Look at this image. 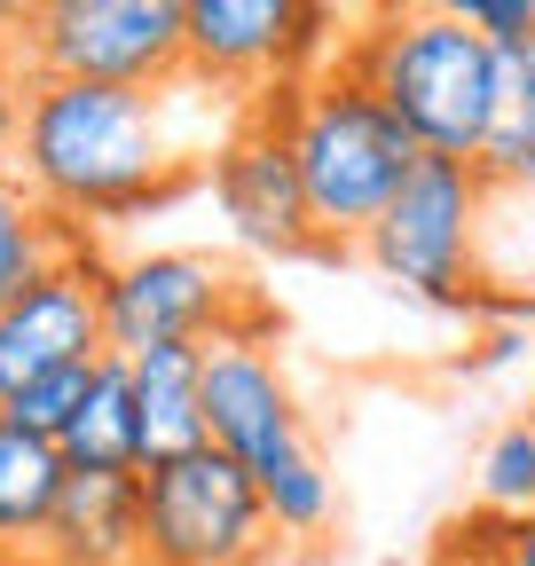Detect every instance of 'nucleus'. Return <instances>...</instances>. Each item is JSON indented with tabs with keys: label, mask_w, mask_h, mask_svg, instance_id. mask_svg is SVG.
<instances>
[{
	"label": "nucleus",
	"mask_w": 535,
	"mask_h": 566,
	"mask_svg": "<svg viewBox=\"0 0 535 566\" xmlns=\"http://www.w3.org/2000/svg\"><path fill=\"white\" fill-rule=\"evenodd\" d=\"M17 174L63 229H111L189 189V150L174 142V95L32 80Z\"/></svg>",
	"instance_id": "f257e3e1"
},
{
	"label": "nucleus",
	"mask_w": 535,
	"mask_h": 566,
	"mask_svg": "<svg viewBox=\"0 0 535 566\" xmlns=\"http://www.w3.org/2000/svg\"><path fill=\"white\" fill-rule=\"evenodd\" d=\"M339 71L363 80L426 158H457L481 166L496 142V48L464 24L449 0L426 9H378L363 17V32L339 40Z\"/></svg>",
	"instance_id": "f03ea898"
},
{
	"label": "nucleus",
	"mask_w": 535,
	"mask_h": 566,
	"mask_svg": "<svg viewBox=\"0 0 535 566\" xmlns=\"http://www.w3.org/2000/svg\"><path fill=\"white\" fill-rule=\"evenodd\" d=\"M268 118H276V134L292 142V166L307 181V205H315V229L331 252H355L378 212L401 197V181L418 174V142L410 126H401L363 80H347L339 63L315 71V80L268 95Z\"/></svg>",
	"instance_id": "7ed1b4c3"
},
{
	"label": "nucleus",
	"mask_w": 535,
	"mask_h": 566,
	"mask_svg": "<svg viewBox=\"0 0 535 566\" xmlns=\"http://www.w3.org/2000/svg\"><path fill=\"white\" fill-rule=\"evenodd\" d=\"M481 205L489 174L457 158H418V174L401 181V197L378 212V229L355 244L370 275H386L394 292H410L426 307L473 315L481 307Z\"/></svg>",
	"instance_id": "20e7f679"
},
{
	"label": "nucleus",
	"mask_w": 535,
	"mask_h": 566,
	"mask_svg": "<svg viewBox=\"0 0 535 566\" xmlns=\"http://www.w3.org/2000/svg\"><path fill=\"white\" fill-rule=\"evenodd\" d=\"M24 80L150 87L189 80V9L181 0H40L24 9Z\"/></svg>",
	"instance_id": "39448f33"
},
{
	"label": "nucleus",
	"mask_w": 535,
	"mask_h": 566,
	"mask_svg": "<svg viewBox=\"0 0 535 566\" xmlns=\"http://www.w3.org/2000/svg\"><path fill=\"white\" fill-rule=\"evenodd\" d=\"M268 551L276 527L237 457L197 449L143 472V566H260Z\"/></svg>",
	"instance_id": "423d86ee"
},
{
	"label": "nucleus",
	"mask_w": 535,
	"mask_h": 566,
	"mask_svg": "<svg viewBox=\"0 0 535 566\" xmlns=\"http://www.w3.org/2000/svg\"><path fill=\"white\" fill-rule=\"evenodd\" d=\"M260 300L252 283L221 260V252H126L111 260V283H103V331H111V354L134 363L150 346H213L221 331L252 323Z\"/></svg>",
	"instance_id": "0eeeda50"
},
{
	"label": "nucleus",
	"mask_w": 535,
	"mask_h": 566,
	"mask_svg": "<svg viewBox=\"0 0 535 566\" xmlns=\"http://www.w3.org/2000/svg\"><path fill=\"white\" fill-rule=\"evenodd\" d=\"M189 9V80L237 95H284L339 63L331 9L315 0H181Z\"/></svg>",
	"instance_id": "6e6552de"
},
{
	"label": "nucleus",
	"mask_w": 535,
	"mask_h": 566,
	"mask_svg": "<svg viewBox=\"0 0 535 566\" xmlns=\"http://www.w3.org/2000/svg\"><path fill=\"white\" fill-rule=\"evenodd\" d=\"M206 433L252 480H268L284 457L307 449V409L276 363V315L268 307L206 346Z\"/></svg>",
	"instance_id": "1a4fd4ad"
},
{
	"label": "nucleus",
	"mask_w": 535,
	"mask_h": 566,
	"mask_svg": "<svg viewBox=\"0 0 535 566\" xmlns=\"http://www.w3.org/2000/svg\"><path fill=\"white\" fill-rule=\"evenodd\" d=\"M103 283H111V260L80 237L55 268H40L24 292L0 307V401H17L24 386H40L55 370H80V363H103L111 354Z\"/></svg>",
	"instance_id": "9d476101"
},
{
	"label": "nucleus",
	"mask_w": 535,
	"mask_h": 566,
	"mask_svg": "<svg viewBox=\"0 0 535 566\" xmlns=\"http://www.w3.org/2000/svg\"><path fill=\"white\" fill-rule=\"evenodd\" d=\"M206 189L221 205V221L237 229V244L268 252V260H331L323 229H315V205H307V181L292 166V142L276 134L268 103H252L221 142H213V166H206Z\"/></svg>",
	"instance_id": "9b49d317"
},
{
	"label": "nucleus",
	"mask_w": 535,
	"mask_h": 566,
	"mask_svg": "<svg viewBox=\"0 0 535 566\" xmlns=\"http://www.w3.org/2000/svg\"><path fill=\"white\" fill-rule=\"evenodd\" d=\"M32 558L40 566H143V480L72 472Z\"/></svg>",
	"instance_id": "f8f14e48"
},
{
	"label": "nucleus",
	"mask_w": 535,
	"mask_h": 566,
	"mask_svg": "<svg viewBox=\"0 0 535 566\" xmlns=\"http://www.w3.org/2000/svg\"><path fill=\"white\" fill-rule=\"evenodd\" d=\"M126 370H134V409H143V472L213 449V433H206V346H150Z\"/></svg>",
	"instance_id": "ddd939ff"
},
{
	"label": "nucleus",
	"mask_w": 535,
	"mask_h": 566,
	"mask_svg": "<svg viewBox=\"0 0 535 566\" xmlns=\"http://www.w3.org/2000/svg\"><path fill=\"white\" fill-rule=\"evenodd\" d=\"M72 472H118V480H143V409H134V370L118 354L95 363L87 409L72 417V433L55 441Z\"/></svg>",
	"instance_id": "4468645a"
},
{
	"label": "nucleus",
	"mask_w": 535,
	"mask_h": 566,
	"mask_svg": "<svg viewBox=\"0 0 535 566\" xmlns=\"http://www.w3.org/2000/svg\"><path fill=\"white\" fill-rule=\"evenodd\" d=\"M63 488H72L63 449L24 433V424H9V433H0V551L32 558L48 520H55V504H63Z\"/></svg>",
	"instance_id": "2eb2a0df"
},
{
	"label": "nucleus",
	"mask_w": 535,
	"mask_h": 566,
	"mask_svg": "<svg viewBox=\"0 0 535 566\" xmlns=\"http://www.w3.org/2000/svg\"><path fill=\"white\" fill-rule=\"evenodd\" d=\"M72 244H80V229H63L55 212L32 197L24 174H0V307H9L40 268H55Z\"/></svg>",
	"instance_id": "dca6fc26"
},
{
	"label": "nucleus",
	"mask_w": 535,
	"mask_h": 566,
	"mask_svg": "<svg viewBox=\"0 0 535 566\" xmlns=\"http://www.w3.org/2000/svg\"><path fill=\"white\" fill-rule=\"evenodd\" d=\"M260 504H268V527H276V543H315V535H331V520H339V488H331L323 449L307 441L300 457H284L276 472L260 480Z\"/></svg>",
	"instance_id": "f3484780"
},
{
	"label": "nucleus",
	"mask_w": 535,
	"mask_h": 566,
	"mask_svg": "<svg viewBox=\"0 0 535 566\" xmlns=\"http://www.w3.org/2000/svg\"><path fill=\"white\" fill-rule=\"evenodd\" d=\"M481 512L489 520H527L535 512V417H512L481 449Z\"/></svg>",
	"instance_id": "a211bd4d"
},
{
	"label": "nucleus",
	"mask_w": 535,
	"mask_h": 566,
	"mask_svg": "<svg viewBox=\"0 0 535 566\" xmlns=\"http://www.w3.org/2000/svg\"><path fill=\"white\" fill-rule=\"evenodd\" d=\"M527 134H535V32L520 48H496V142H489V158L520 150Z\"/></svg>",
	"instance_id": "6ab92c4d"
},
{
	"label": "nucleus",
	"mask_w": 535,
	"mask_h": 566,
	"mask_svg": "<svg viewBox=\"0 0 535 566\" xmlns=\"http://www.w3.org/2000/svg\"><path fill=\"white\" fill-rule=\"evenodd\" d=\"M87 386H95V363L55 370V378L24 386V394L9 401V424H24V433H40V441H63V433H72V417L87 409Z\"/></svg>",
	"instance_id": "aec40b11"
},
{
	"label": "nucleus",
	"mask_w": 535,
	"mask_h": 566,
	"mask_svg": "<svg viewBox=\"0 0 535 566\" xmlns=\"http://www.w3.org/2000/svg\"><path fill=\"white\" fill-rule=\"evenodd\" d=\"M449 9L473 24L489 48H520L535 32V0H449Z\"/></svg>",
	"instance_id": "412c9836"
},
{
	"label": "nucleus",
	"mask_w": 535,
	"mask_h": 566,
	"mask_svg": "<svg viewBox=\"0 0 535 566\" xmlns=\"http://www.w3.org/2000/svg\"><path fill=\"white\" fill-rule=\"evenodd\" d=\"M24 103H32L24 63H0V174H17V150H24Z\"/></svg>",
	"instance_id": "4be33fe9"
},
{
	"label": "nucleus",
	"mask_w": 535,
	"mask_h": 566,
	"mask_svg": "<svg viewBox=\"0 0 535 566\" xmlns=\"http://www.w3.org/2000/svg\"><path fill=\"white\" fill-rule=\"evenodd\" d=\"M481 543H489L496 566H535V512L527 520H489L481 512Z\"/></svg>",
	"instance_id": "5701e85b"
},
{
	"label": "nucleus",
	"mask_w": 535,
	"mask_h": 566,
	"mask_svg": "<svg viewBox=\"0 0 535 566\" xmlns=\"http://www.w3.org/2000/svg\"><path fill=\"white\" fill-rule=\"evenodd\" d=\"M433 566H496V558L481 551V527H473V520H457V527L441 535V551H433Z\"/></svg>",
	"instance_id": "b1692460"
},
{
	"label": "nucleus",
	"mask_w": 535,
	"mask_h": 566,
	"mask_svg": "<svg viewBox=\"0 0 535 566\" xmlns=\"http://www.w3.org/2000/svg\"><path fill=\"white\" fill-rule=\"evenodd\" d=\"M481 174H489V181H520V189H535V134L520 142V150H504V158H489Z\"/></svg>",
	"instance_id": "393cba45"
},
{
	"label": "nucleus",
	"mask_w": 535,
	"mask_h": 566,
	"mask_svg": "<svg viewBox=\"0 0 535 566\" xmlns=\"http://www.w3.org/2000/svg\"><path fill=\"white\" fill-rule=\"evenodd\" d=\"M17 55H24V9L0 0V63H17Z\"/></svg>",
	"instance_id": "a878e982"
},
{
	"label": "nucleus",
	"mask_w": 535,
	"mask_h": 566,
	"mask_svg": "<svg viewBox=\"0 0 535 566\" xmlns=\"http://www.w3.org/2000/svg\"><path fill=\"white\" fill-rule=\"evenodd\" d=\"M0 566H40V558H17V551H0Z\"/></svg>",
	"instance_id": "bb28decb"
},
{
	"label": "nucleus",
	"mask_w": 535,
	"mask_h": 566,
	"mask_svg": "<svg viewBox=\"0 0 535 566\" xmlns=\"http://www.w3.org/2000/svg\"><path fill=\"white\" fill-rule=\"evenodd\" d=\"M0 433H9V401H0Z\"/></svg>",
	"instance_id": "cd10ccee"
},
{
	"label": "nucleus",
	"mask_w": 535,
	"mask_h": 566,
	"mask_svg": "<svg viewBox=\"0 0 535 566\" xmlns=\"http://www.w3.org/2000/svg\"><path fill=\"white\" fill-rule=\"evenodd\" d=\"M386 566H401V558H386Z\"/></svg>",
	"instance_id": "c85d7f7f"
}]
</instances>
